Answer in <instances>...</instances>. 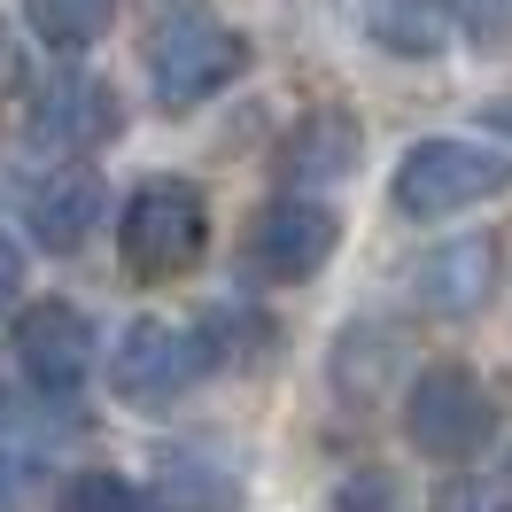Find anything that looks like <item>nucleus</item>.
<instances>
[{
  "label": "nucleus",
  "mask_w": 512,
  "mask_h": 512,
  "mask_svg": "<svg viewBox=\"0 0 512 512\" xmlns=\"http://www.w3.org/2000/svg\"><path fill=\"white\" fill-rule=\"evenodd\" d=\"M148 512H241V481L210 450H171L156 466V489L140 497Z\"/></svg>",
  "instance_id": "f8f14e48"
},
{
  "label": "nucleus",
  "mask_w": 512,
  "mask_h": 512,
  "mask_svg": "<svg viewBox=\"0 0 512 512\" xmlns=\"http://www.w3.org/2000/svg\"><path fill=\"white\" fill-rule=\"evenodd\" d=\"M63 512H148L140 505V489L125 474H109V466H86V474L63 481Z\"/></svg>",
  "instance_id": "dca6fc26"
},
{
  "label": "nucleus",
  "mask_w": 512,
  "mask_h": 512,
  "mask_svg": "<svg viewBox=\"0 0 512 512\" xmlns=\"http://www.w3.org/2000/svg\"><path fill=\"white\" fill-rule=\"evenodd\" d=\"M357 156H365V125H357V109L342 101H319V109H303L280 140V171H288V194H311V187H334V179H350Z\"/></svg>",
  "instance_id": "9d476101"
},
{
  "label": "nucleus",
  "mask_w": 512,
  "mask_h": 512,
  "mask_svg": "<svg viewBox=\"0 0 512 512\" xmlns=\"http://www.w3.org/2000/svg\"><path fill=\"white\" fill-rule=\"evenodd\" d=\"M16 295H24V249L0 233V311H16Z\"/></svg>",
  "instance_id": "6ab92c4d"
},
{
  "label": "nucleus",
  "mask_w": 512,
  "mask_h": 512,
  "mask_svg": "<svg viewBox=\"0 0 512 512\" xmlns=\"http://www.w3.org/2000/svg\"><path fill=\"white\" fill-rule=\"evenodd\" d=\"M512 194V156L505 148H481V140H412L396 179H388V202L419 225L466 218L481 202Z\"/></svg>",
  "instance_id": "f257e3e1"
},
{
  "label": "nucleus",
  "mask_w": 512,
  "mask_h": 512,
  "mask_svg": "<svg viewBox=\"0 0 512 512\" xmlns=\"http://www.w3.org/2000/svg\"><path fill=\"white\" fill-rule=\"evenodd\" d=\"M24 125H32L39 148H70V156H86V148H101V140H117L125 109H117V94H109L101 78L63 70V78L32 86V101H24Z\"/></svg>",
  "instance_id": "6e6552de"
},
{
  "label": "nucleus",
  "mask_w": 512,
  "mask_h": 512,
  "mask_svg": "<svg viewBox=\"0 0 512 512\" xmlns=\"http://www.w3.org/2000/svg\"><path fill=\"white\" fill-rule=\"evenodd\" d=\"M249 70V39L225 32L218 16H171L156 39H148V78H156V101L163 109H194V101H210L218 86H233Z\"/></svg>",
  "instance_id": "20e7f679"
},
{
  "label": "nucleus",
  "mask_w": 512,
  "mask_h": 512,
  "mask_svg": "<svg viewBox=\"0 0 512 512\" xmlns=\"http://www.w3.org/2000/svg\"><path fill=\"white\" fill-rule=\"evenodd\" d=\"M24 225L47 256H78L101 225V179L86 163H47L32 187H24Z\"/></svg>",
  "instance_id": "1a4fd4ad"
},
{
  "label": "nucleus",
  "mask_w": 512,
  "mask_h": 512,
  "mask_svg": "<svg viewBox=\"0 0 512 512\" xmlns=\"http://www.w3.org/2000/svg\"><path fill=\"white\" fill-rule=\"evenodd\" d=\"M365 32L381 39L388 55L427 63V55H443V39H450V8L443 0H365Z\"/></svg>",
  "instance_id": "ddd939ff"
},
{
  "label": "nucleus",
  "mask_w": 512,
  "mask_h": 512,
  "mask_svg": "<svg viewBox=\"0 0 512 512\" xmlns=\"http://www.w3.org/2000/svg\"><path fill=\"white\" fill-rule=\"evenodd\" d=\"M117 249L140 280H179L210 249V202L194 179H140L117 210Z\"/></svg>",
  "instance_id": "f03ea898"
},
{
  "label": "nucleus",
  "mask_w": 512,
  "mask_h": 512,
  "mask_svg": "<svg viewBox=\"0 0 512 512\" xmlns=\"http://www.w3.org/2000/svg\"><path fill=\"white\" fill-rule=\"evenodd\" d=\"M489 280H497V249L489 241H450V249L419 256L412 303L427 319H474L481 303H489Z\"/></svg>",
  "instance_id": "9b49d317"
},
{
  "label": "nucleus",
  "mask_w": 512,
  "mask_h": 512,
  "mask_svg": "<svg viewBox=\"0 0 512 512\" xmlns=\"http://www.w3.org/2000/svg\"><path fill=\"white\" fill-rule=\"evenodd\" d=\"M404 435H412L419 458L435 466H466L481 443H489V396L466 365H427L412 388H404Z\"/></svg>",
  "instance_id": "423d86ee"
},
{
  "label": "nucleus",
  "mask_w": 512,
  "mask_h": 512,
  "mask_svg": "<svg viewBox=\"0 0 512 512\" xmlns=\"http://www.w3.org/2000/svg\"><path fill=\"white\" fill-rule=\"evenodd\" d=\"M326 512H412V497H404V481L388 474V466H357V474H342V489L326 497Z\"/></svg>",
  "instance_id": "2eb2a0df"
},
{
  "label": "nucleus",
  "mask_w": 512,
  "mask_h": 512,
  "mask_svg": "<svg viewBox=\"0 0 512 512\" xmlns=\"http://www.w3.org/2000/svg\"><path fill=\"white\" fill-rule=\"evenodd\" d=\"M334 241H342V218L326 210L319 194H272L241 225V264H249L256 280H272V288H295V280L326 272Z\"/></svg>",
  "instance_id": "39448f33"
},
{
  "label": "nucleus",
  "mask_w": 512,
  "mask_h": 512,
  "mask_svg": "<svg viewBox=\"0 0 512 512\" xmlns=\"http://www.w3.org/2000/svg\"><path fill=\"white\" fill-rule=\"evenodd\" d=\"M0 70H8V47H0Z\"/></svg>",
  "instance_id": "aec40b11"
},
{
  "label": "nucleus",
  "mask_w": 512,
  "mask_h": 512,
  "mask_svg": "<svg viewBox=\"0 0 512 512\" xmlns=\"http://www.w3.org/2000/svg\"><path fill=\"white\" fill-rule=\"evenodd\" d=\"M443 8L474 47H512V0H443Z\"/></svg>",
  "instance_id": "f3484780"
},
{
  "label": "nucleus",
  "mask_w": 512,
  "mask_h": 512,
  "mask_svg": "<svg viewBox=\"0 0 512 512\" xmlns=\"http://www.w3.org/2000/svg\"><path fill=\"white\" fill-rule=\"evenodd\" d=\"M16 365H24V381L47 388V396H70V388L94 373V357H101V334L94 319L78 311V303H24L16 311Z\"/></svg>",
  "instance_id": "0eeeda50"
},
{
  "label": "nucleus",
  "mask_w": 512,
  "mask_h": 512,
  "mask_svg": "<svg viewBox=\"0 0 512 512\" xmlns=\"http://www.w3.org/2000/svg\"><path fill=\"white\" fill-rule=\"evenodd\" d=\"M24 505H32V466L0 450V512H24Z\"/></svg>",
  "instance_id": "a211bd4d"
},
{
  "label": "nucleus",
  "mask_w": 512,
  "mask_h": 512,
  "mask_svg": "<svg viewBox=\"0 0 512 512\" xmlns=\"http://www.w3.org/2000/svg\"><path fill=\"white\" fill-rule=\"evenodd\" d=\"M210 334L202 326H171V319H132L109 350V388L125 396L132 412H163L171 396H187L210 373Z\"/></svg>",
  "instance_id": "7ed1b4c3"
},
{
  "label": "nucleus",
  "mask_w": 512,
  "mask_h": 512,
  "mask_svg": "<svg viewBox=\"0 0 512 512\" xmlns=\"http://www.w3.org/2000/svg\"><path fill=\"white\" fill-rule=\"evenodd\" d=\"M497 117H505V125H512V109H497Z\"/></svg>",
  "instance_id": "412c9836"
},
{
  "label": "nucleus",
  "mask_w": 512,
  "mask_h": 512,
  "mask_svg": "<svg viewBox=\"0 0 512 512\" xmlns=\"http://www.w3.org/2000/svg\"><path fill=\"white\" fill-rule=\"evenodd\" d=\"M24 16H32V32L55 47V55H78V47H94L109 32V16H117V0H24Z\"/></svg>",
  "instance_id": "4468645a"
}]
</instances>
